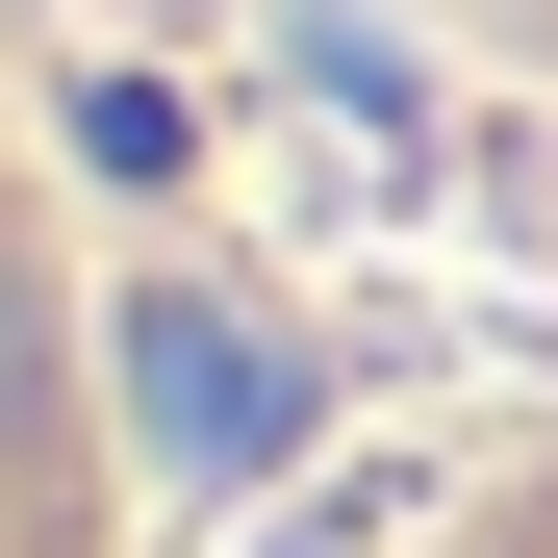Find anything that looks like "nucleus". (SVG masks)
<instances>
[{"mask_svg":"<svg viewBox=\"0 0 558 558\" xmlns=\"http://www.w3.org/2000/svg\"><path fill=\"white\" fill-rule=\"evenodd\" d=\"M0 558H102V330H76L26 153H0Z\"/></svg>","mask_w":558,"mask_h":558,"instance_id":"f257e3e1","label":"nucleus"},{"mask_svg":"<svg viewBox=\"0 0 558 558\" xmlns=\"http://www.w3.org/2000/svg\"><path fill=\"white\" fill-rule=\"evenodd\" d=\"M407 558H558V432H533V457H508V483H483V508H432V533H407Z\"/></svg>","mask_w":558,"mask_h":558,"instance_id":"f03ea898","label":"nucleus"},{"mask_svg":"<svg viewBox=\"0 0 558 558\" xmlns=\"http://www.w3.org/2000/svg\"><path fill=\"white\" fill-rule=\"evenodd\" d=\"M483 26H533V51H558V0H483Z\"/></svg>","mask_w":558,"mask_h":558,"instance_id":"7ed1b4c3","label":"nucleus"}]
</instances>
